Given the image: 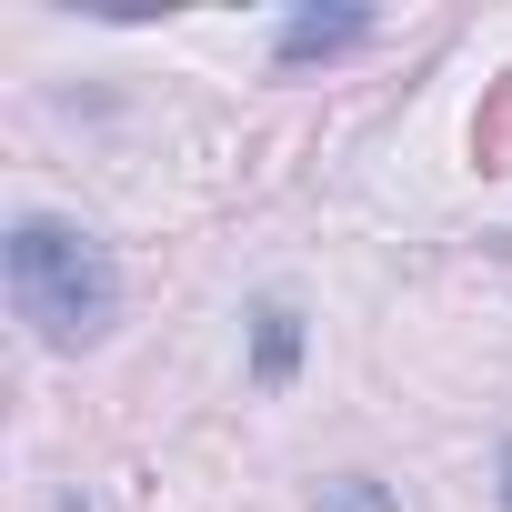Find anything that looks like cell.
I'll return each instance as SVG.
<instances>
[{"label": "cell", "instance_id": "obj_2", "mask_svg": "<svg viewBox=\"0 0 512 512\" xmlns=\"http://www.w3.org/2000/svg\"><path fill=\"white\" fill-rule=\"evenodd\" d=\"M372 21L362 11H302V21H282V61H322V51H352Z\"/></svg>", "mask_w": 512, "mask_h": 512}, {"label": "cell", "instance_id": "obj_3", "mask_svg": "<svg viewBox=\"0 0 512 512\" xmlns=\"http://www.w3.org/2000/svg\"><path fill=\"white\" fill-rule=\"evenodd\" d=\"M251 322H262V352H251L262 382H292V362H302V312H292V302H262Z\"/></svg>", "mask_w": 512, "mask_h": 512}, {"label": "cell", "instance_id": "obj_5", "mask_svg": "<svg viewBox=\"0 0 512 512\" xmlns=\"http://www.w3.org/2000/svg\"><path fill=\"white\" fill-rule=\"evenodd\" d=\"M502 512H512V442H502Z\"/></svg>", "mask_w": 512, "mask_h": 512}, {"label": "cell", "instance_id": "obj_1", "mask_svg": "<svg viewBox=\"0 0 512 512\" xmlns=\"http://www.w3.org/2000/svg\"><path fill=\"white\" fill-rule=\"evenodd\" d=\"M0 272H11V312L51 342V352H81L121 322V272H111V251L61 221V211H21L11 241H0Z\"/></svg>", "mask_w": 512, "mask_h": 512}, {"label": "cell", "instance_id": "obj_4", "mask_svg": "<svg viewBox=\"0 0 512 512\" xmlns=\"http://www.w3.org/2000/svg\"><path fill=\"white\" fill-rule=\"evenodd\" d=\"M312 512H392V482H372V472H342V482H322V502Z\"/></svg>", "mask_w": 512, "mask_h": 512}]
</instances>
